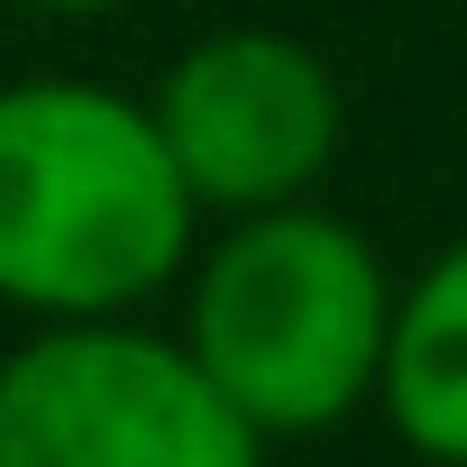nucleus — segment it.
I'll use <instances>...</instances> for the list:
<instances>
[{
    "instance_id": "f257e3e1",
    "label": "nucleus",
    "mask_w": 467,
    "mask_h": 467,
    "mask_svg": "<svg viewBox=\"0 0 467 467\" xmlns=\"http://www.w3.org/2000/svg\"><path fill=\"white\" fill-rule=\"evenodd\" d=\"M202 202L183 192L147 92L101 74L0 83V303L28 321H110L183 285Z\"/></svg>"
},
{
    "instance_id": "f03ea898",
    "label": "nucleus",
    "mask_w": 467,
    "mask_h": 467,
    "mask_svg": "<svg viewBox=\"0 0 467 467\" xmlns=\"http://www.w3.org/2000/svg\"><path fill=\"white\" fill-rule=\"evenodd\" d=\"M394 285L403 275L385 266V248L312 192L220 220L183 266L174 330L266 449L321 440L376 403Z\"/></svg>"
},
{
    "instance_id": "7ed1b4c3",
    "label": "nucleus",
    "mask_w": 467,
    "mask_h": 467,
    "mask_svg": "<svg viewBox=\"0 0 467 467\" xmlns=\"http://www.w3.org/2000/svg\"><path fill=\"white\" fill-rule=\"evenodd\" d=\"M0 467H266V440L183 330L110 312L28 321L0 358Z\"/></svg>"
},
{
    "instance_id": "20e7f679",
    "label": "nucleus",
    "mask_w": 467,
    "mask_h": 467,
    "mask_svg": "<svg viewBox=\"0 0 467 467\" xmlns=\"http://www.w3.org/2000/svg\"><path fill=\"white\" fill-rule=\"evenodd\" d=\"M147 110H156V138H165L183 192L202 202V220L312 202L348 147V92H339L330 56L312 37L257 28V19L192 37L156 74Z\"/></svg>"
},
{
    "instance_id": "39448f33",
    "label": "nucleus",
    "mask_w": 467,
    "mask_h": 467,
    "mask_svg": "<svg viewBox=\"0 0 467 467\" xmlns=\"http://www.w3.org/2000/svg\"><path fill=\"white\" fill-rule=\"evenodd\" d=\"M376 412L394 440L431 467H467V239L421 257L394 285V330H385V376Z\"/></svg>"
},
{
    "instance_id": "423d86ee",
    "label": "nucleus",
    "mask_w": 467,
    "mask_h": 467,
    "mask_svg": "<svg viewBox=\"0 0 467 467\" xmlns=\"http://www.w3.org/2000/svg\"><path fill=\"white\" fill-rule=\"evenodd\" d=\"M19 10H47V19H110V10H138V0H19Z\"/></svg>"
}]
</instances>
